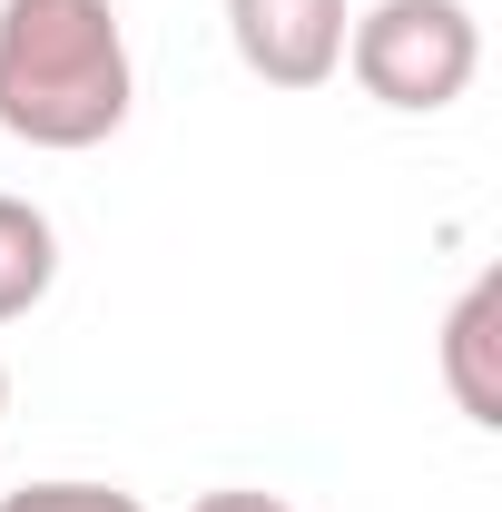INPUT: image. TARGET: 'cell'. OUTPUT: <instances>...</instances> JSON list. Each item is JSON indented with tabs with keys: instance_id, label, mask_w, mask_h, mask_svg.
<instances>
[{
	"instance_id": "obj_1",
	"label": "cell",
	"mask_w": 502,
	"mask_h": 512,
	"mask_svg": "<svg viewBox=\"0 0 502 512\" xmlns=\"http://www.w3.org/2000/svg\"><path fill=\"white\" fill-rule=\"evenodd\" d=\"M138 60L119 0H0V128L20 148L79 158L128 128Z\"/></svg>"
},
{
	"instance_id": "obj_2",
	"label": "cell",
	"mask_w": 502,
	"mask_h": 512,
	"mask_svg": "<svg viewBox=\"0 0 502 512\" xmlns=\"http://www.w3.org/2000/svg\"><path fill=\"white\" fill-rule=\"evenodd\" d=\"M345 69L375 109L434 119L483 69V20H473V0H375L345 20Z\"/></svg>"
},
{
	"instance_id": "obj_3",
	"label": "cell",
	"mask_w": 502,
	"mask_h": 512,
	"mask_svg": "<svg viewBox=\"0 0 502 512\" xmlns=\"http://www.w3.org/2000/svg\"><path fill=\"white\" fill-rule=\"evenodd\" d=\"M345 0H227V40L266 89H325L345 69Z\"/></svg>"
},
{
	"instance_id": "obj_4",
	"label": "cell",
	"mask_w": 502,
	"mask_h": 512,
	"mask_svg": "<svg viewBox=\"0 0 502 512\" xmlns=\"http://www.w3.org/2000/svg\"><path fill=\"white\" fill-rule=\"evenodd\" d=\"M502 276H473L463 296H453V316H443V384H453V404H463V424H502Z\"/></svg>"
},
{
	"instance_id": "obj_5",
	"label": "cell",
	"mask_w": 502,
	"mask_h": 512,
	"mask_svg": "<svg viewBox=\"0 0 502 512\" xmlns=\"http://www.w3.org/2000/svg\"><path fill=\"white\" fill-rule=\"evenodd\" d=\"M50 286H60V227L30 197L0 188V325H20Z\"/></svg>"
},
{
	"instance_id": "obj_6",
	"label": "cell",
	"mask_w": 502,
	"mask_h": 512,
	"mask_svg": "<svg viewBox=\"0 0 502 512\" xmlns=\"http://www.w3.org/2000/svg\"><path fill=\"white\" fill-rule=\"evenodd\" d=\"M0 512H148V503L119 493V483H79V473H60V483H20V493H0Z\"/></svg>"
},
{
	"instance_id": "obj_7",
	"label": "cell",
	"mask_w": 502,
	"mask_h": 512,
	"mask_svg": "<svg viewBox=\"0 0 502 512\" xmlns=\"http://www.w3.org/2000/svg\"><path fill=\"white\" fill-rule=\"evenodd\" d=\"M188 512H296L286 493H256V483H227V493H197Z\"/></svg>"
},
{
	"instance_id": "obj_8",
	"label": "cell",
	"mask_w": 502,
	"mask_h": 512,
	"mask_svg": "<svg viewBox=\"0 0 502 512\" xmlns=\"http://www.w3.org/2000/svg\"><path fill=\"white\" fill-rule=\"evenodd\" d=\"M0 414H10V365H0Z\"/></svg>"
}]
</instances>
